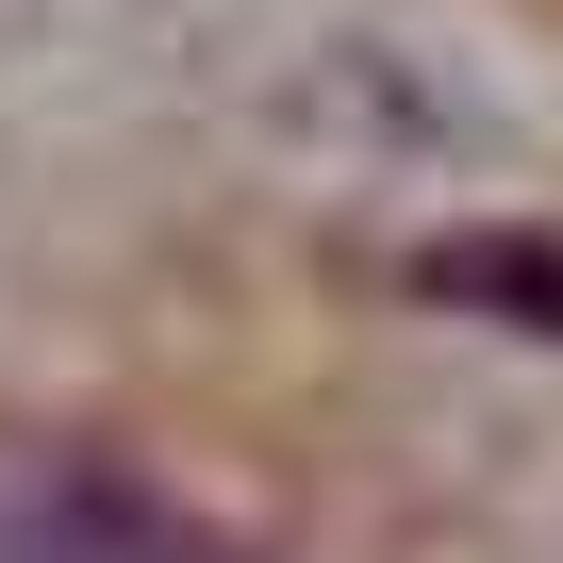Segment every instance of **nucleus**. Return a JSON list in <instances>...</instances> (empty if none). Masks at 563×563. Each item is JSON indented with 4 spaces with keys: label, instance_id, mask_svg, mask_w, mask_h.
I'll return each instance as SVG.
<instances>
[{
    "label": "nucleus",
    "instance_id": "1",
    "mask_svg": "<svg viewBox=\"0 0 563 563\" xmlns=\"http://www.w3.org/2000/svg\"><path fill=\"white\" fill-rule=\"evenodd\" d=\"M0 563H249L216 514L133 481L117 448H34L0 431Z\"/></svg>",
    "mask_w": 563,
    "mask_h": 563
},
{
    "label": "nucleus",
    "instance_id": "2",
    "mask_svg": "<svg viewBox=\"0 0 563 563\" xmlns=\"http://www.w3.org/2000/svg\"><path fill=\"white\" fill-rule=\"evenodd\" d=\"M448 316H497V332H563V232H464L415 265Z\"/></svg>",
    "mask_w": 563,
    "mask_h": 563
}]
</instances>
